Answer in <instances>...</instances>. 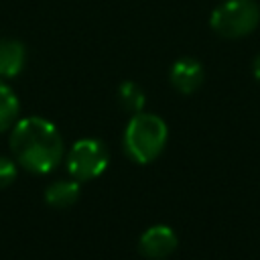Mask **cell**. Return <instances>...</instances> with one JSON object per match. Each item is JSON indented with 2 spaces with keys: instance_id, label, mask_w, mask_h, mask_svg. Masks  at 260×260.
Returning a JSON list of instances; mask_svg holds the SVG:
<instances>
[{
  "instance_id": "6da1fadb",
  "label": "cell",
  "mask_w": 260,
  "mask_h": 260,
  "mask_svg": "<svg viewBox=\"0 0 260 260\" xmlns=\"http://www.w3.org/2000/svg\"><path fill=\"white\" fill-rule=\"evenodd\" d=\"M10 150L26 171L45 175L59 167L63 158V138L53 122L41 116H28L14 122Z\"/></svg>"
},
{
  "instance_id": "7a4b0ae2",
  "label": "cell",
  "mask_w": 260,
  "mask_h": 260,
  "mask_svg": "<svg viewBox=\"0 0 260 260\" xmlns=\"http://www.w3.org/2000/svg\"><path fill=\"white\" fill-rule=\"evenodd\" d=\"M167 124L156 114L138 112L130 118L124 130V148L128 156L140 165L154 160L167 144Z\"/></svg>"
},
{
  "instance_id": "3957f363",
  "label": "cell",
  "mask_w": 260,
  "mask_h": 260,
  "mask_svg": "<svg viewBox=\"0 0 260 260\" xmlns=\"http://www.w3.org/2000/svg\"><path fill=\"white\" fill-rule=\"evenodd\" d=\"M260 22V8L254 0H225L209 18L211 28L223 39H240L250 35Z\"/></svg>"
},
{
  "instance_id": "277c9868",
  "label": "cell",
  "mask_w": 260,
  "mask_h": 260,
  "mask_svg": "<svg viewBox=\"0 0 260 260\" xmlns=\"http://www.w3.org/2000/svg\"><path fill=\"white\" fill-rule=\"evenodd\" d=\"M67 171L75 181H89L100 177L108 162L110 150L98 138H81L67 152Z\"/></svg>"
},
{
  "instance_id": "5b68a950",
  "label": "cell",
  "mask_w": 260,
  "mask_h": 260,
  "mask_svg": "<svg viewBox=\"0 0 260 260\" xmlns=\"http://www.w3.org/2000/svg\"><path fill=\"white\" fill-rule=\"evenodd\" d=\"M177 234L169 225H152L140 236L138 250L148 260H162L177 250Z\"/></svg>"
},
{
  "instance_id": "8992f818",
  "label": "cell",
  "mask_w": 260,
  "mask_h": 260,
  "mask_svg": "<svg viewBox=\"0 0 260 260\" xmlns=\"http://www.w3.org/2000/svg\"><path fill=\"white\" fill-rule=\"evenodd\" d=\"M171 83L181 93H193L203 83V67L191 57H183L171 67Z\"/></svg>"
},
{
  "instance_id": "52a82bcc",
  "label": "cell",
  "mask_w": 260,
  "mask_h": 260,
  "mask_svg": "<svg viewBox=\"0 0 260 260\" xmlns=\"http://www.w3.org/2000/svg\"><path fill=\"white\" fill-rule=\"evenodd\" d=\"M26 51L22 43L14 39L0 41V77H14L22 71Z\"/></svg>"
},
{
  "instance_id": "ba28073f",
  "label": "cell",
  "mask_w": 260,
  "mask_h": 260,
  "mask_svg": "<svg viewBox=\"0 0 260 260\" xmlns=\"http://www.w3.org/2000/svg\"><path fill=\"white\" fill-rule=\"evenodd\" d=\"M77 197H79V181H69V179L55 181L45 191L47 205H51L55 209H65V207L73 205L77 201Z\"/></svg>"
},
{
  "instance_id": "9c48e42d",
  "label": "cell",
  "mask_w": 260,
  "mask_h": 260,
  "mask_svg": "<svg viewBox=\"0 0 260 260\" xmlns=\"http://www.w3.org/2000/svg\"><path fill=\"white\" fill-rule=\"evenodd\" d=\"M18 98L16 93L0 81V132L8 130L14 126L16 116H18Z\"/></svg>"
},
{
  "instance_id": "30bf717a",
  "label": "cell",
  "mask_w": 260,
  "mask_h": 260,
  "mask_svg": "<svg viewBox=\"0 0 260 260\" xmlns=\"http://www.w3.org/2000/svg\"><path fill=\"white\" fill-rule=\"evenodd\" d=\"M118 102H120V106H122L126 112L138 114V112H142V108H144L146 95H144V91H142L134 81H124V83L120 85V89H118Z\"/></svg>"
},
{
  "instance_id": "8fae6325",
  "label": "cell",
  "mask_w": 260,
  "mask_h": 260,
  "mask_svg": "<svg viewBox=\"0 0 260 260\" xmlns=\"http://www.w3.org/2000/svg\"><path fill=\"white\" fill-rule=\"evenodd\" d=\"M16 175H18L16 162L12 158H8V156H0V189L12 185Z\"/></svg>"
},
{
  "instance_id": "7c38bea8",
  "label": "cell",
  "mask_w": 260,
  "mask_h": 260,
  "mask_svg": "<svg viewBox=\"0 0 260 260\" xmlns=\"http://www.w3.org/2000/svg\"><path fill=\"white\" fill-rule=\"evenodd\" d=\"M252 71H254V77L260 79V55L254 59V65H252Z\"/></svg>"
}]
</instances>
